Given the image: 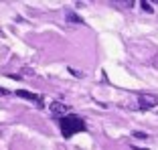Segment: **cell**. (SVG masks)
<instances>
[{"instance_id": "cell-1", "label": "cell", "mask_w": 158, "mask_h": 150, "mask_svg": "<svg viewBox=\"0 0 158 150\" xmlns=\"http://www.w3.org/2000/svg\"><path fill=\"white\" fill-rule=\"evenodd\" d=\"M59 128H61V134H63V138H71L73 134L85 130V122L81 120V118L73 116V114H67V116H63V118L59 120Z\"/></svg>"}, {"instance_id": "cell-2", "label": "cell", "mask_w": 158, "mask_h": 150, "mask_svg": "<svg viewBox=\"0 0 158 150\" xmlns=\"http://www.w3.org/2000/svg\"><path fill=\"white\" fill-rule=\"evenodd\" d=\"M16 95H19V98L28 99V102H33L37 108H45V102L41 99V95L33 94V91H27V89H16Z\"/></svg>"}, {"instance_id": "cell-3", "label": "cell", "mask_w": 158, "mask_h": 150, "mask_svg": "<svg viewBox=\"0 0 158 150\" xmlns=\"http://www.w3.org/2000/svg\"><path fill=\"white\" fill-rule=\"evenodd\" d=\"M140 110H152L154 106H158V98L156 95H150V94H144V95H140Z\"/></svg>"}, {"instance_id": "cell-4", "label": "cell", "mask_w": 158, "mask_h": 150, "mask_svg": "<svg viewBox=\"0 0 158 150\" xmlns=\"http://www.w3.org/2000/svg\"><path fill=\"white\" fill-rule=\"evenodd\" d=\"M49 108H51L53 114H57V116H61V118L67 116V114H69V110H71L69 106H65V103H61V102H53Z\"/></svg>"}, {"instance_id": "cell-5", "label": "cell", "mask_w": 158, "mask_h": 150, "mask_svg": "<svg viewBox=\"0 0 158 150\" xmlns=\"http://www.w3.org/2000/svg\"><path fill=\"white\" fill-rule=\"evenodd\" d=\"M67 20H69V23H81V19H79L77 14H73V12L67 14Z\"/></svg>"}, {"instance_id": "cell-6", "label": "cell", "mask_w": 158, "mask_h": 150, "mask_svg": "<svg viewBox=\"0 0 158 150\" xmlns=\"http://www.w3.org/2000/svg\"><path fill=\"white\" fill-rule=\"evenodd\" d=\"M142 8H144L146 12H152V6H150L148 2H142Z\"/></svg>"}]
</instances>
